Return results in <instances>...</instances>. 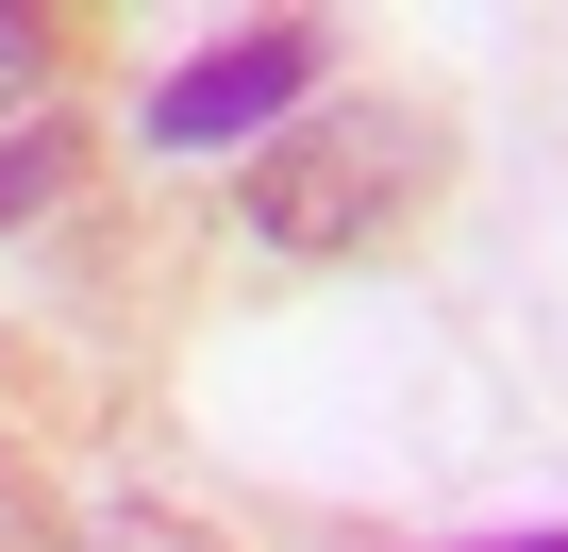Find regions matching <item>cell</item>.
Returning a JSON list of instances; mask_svg holds the SVG:
<instances>
[{"label":"cell","instance_id":"1","mask_svg":"<svg viewBox=\"0 0 568 552\" xmlns=\"http://www.w3.org/2000/svg\"><path fill=\"white\" fill-rule=\"evenodd\" d=\"M435 184V118H318V134H284L267 168H251V234L267 251H352V234H385L402 201Z\"/></svg>","mask_w":568,"mask_h":552},{"label":"cell","instance_id":"2","mask_svg":"<svg viewBox=\"0 0 568 552\" xmlns=\"http://www.w3.org/2000/svg\"><path fill=\"white\" fill-rule=\"evenodd\" d=\"M302 68H318V34H302V18H251V34H217L184 84H151V151H234L251 118H284V101H302Z\"/></svg>","mask_w":568,"mask_h":552},{"label":"cell","instance_id":"3","mask_svg":"<svg viewBox=\"0 0 568 552\" xmlns=\"http://www.w3.org/2000/svg\"><path fill=\"white\" fill-rule=\"evenodd\" d=\"M68 168H84V151H68V134H0V218H34V201H51V184H68Z\"/></svg>","mask_w":568,"mask_h":552},{"label":"cell","instance_id":"4","mask_svg":"<svg viewBox=\"0 0 568 552\" xmlns=\"http://www.w3.org/2000/svg\"><path fill=\"white\" fill-rule=\"evenodd\" d=\"M84 552H217V535H184V519H151V502H118V519H101Z\"/></svg>","mask_w":568,"mask_h":552},{"label":"cell","instance_id":"5","mask_svg":"<svg viewBox=\"0 0 568 552\" xmlns=\"http://www.w3.org/2000/svg\"><path fill=\"white\" fill-rule=\"evenodd\" d=\"M34 68H51V34L18 18V0H0V101H34Z\"/></svg>","mask_w":568,"mask_h":552},{"label":"cell","instance_id":"6","mask_svg":"<svg viewBox=\"0 0 568 552\" xmlns=\"http://www.w3.org/2000/svg\"><path fill=\"white\" fill-rule=\"evenodd\" d=\"M501 552H568V535H501Z\"/></svg>","mask_w":568,"mask_h":552}]
</instances>
